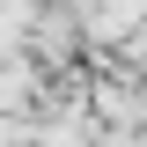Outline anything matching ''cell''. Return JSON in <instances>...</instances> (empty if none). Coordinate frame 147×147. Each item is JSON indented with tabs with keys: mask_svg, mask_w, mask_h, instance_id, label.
<instances>
[{
	"mask_svg": "<svg viewBox=\"0 0 147 147\" xmlns=\"http://www.w3.org/2000/svg\"><path fill=\"white\" fill-rule=\"evenodd\" d=\"M44 81H52V74L37 66V59H30V44H22L15 59H0V110H37Z\"/></svg>",
	"mask_w": 147,
	"mask_h": 147,
	"instance_id": "cell-1",
	"label": "cell"
}]
</instances>
